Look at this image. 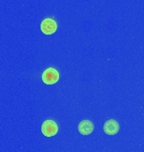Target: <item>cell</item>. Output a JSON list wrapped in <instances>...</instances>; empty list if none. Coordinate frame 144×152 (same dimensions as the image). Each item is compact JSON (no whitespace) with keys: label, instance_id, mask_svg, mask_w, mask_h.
<instances>
[{"label":"cell","instance_id":"1","mask_svg":"<svg viewBox=\"0 0 144 152\" xmlns=\"http://www.w3.org/2000/svg\"><path fill=\"white\" fill-rule=\"evenodd\" d=\"M42 81L46 85H54L59 80V73L54 68H48L42 73Z\"/></svg>","mask_w":144,"mask_h":152},{"label":"cell","instance_id":"2","mask_svg":"<svg viewBox=\"0 0 144 152\" xmlns=\"http://www.w3.org/2000/svg\"><path fill=\"white\" fill-rule=\"evenodd\" d=\"M57 24L53 19L46 18L41 23V31H42L43 34L47 36L52 35L57 31Z\"/></svg>","mask_w":144,"mask_h":152},{"label":"cell","instance_id":"3","mask_svg":"<svg viewBox=\"0 0 144 152\" xmlns=\"http://www.w3.org/2000/svg\"><path fill=\"white\" fill-rule=\"evenodd\" d=\"M41 132L46 137H52L58 132V126L53 120H46L41 125Z\"/></svg>","mask_w":144,"mask_h":152},{"label":"cell","instance_id":"4","mask_svg":"<svg viewBox=\"0 0 144 152\" xmlns=\"http://www.w3.org/2000/svg\"><path fill=\"white\" fill-rule=\"evenodd\" d=\"M120 130V125L117 121L115 119H110L104 124V132L107 135H115Z\"/></svg>","mask_w":144,"mask_h":152},{"label":"cell","instance_id":"5","mask_svg":"<svg viewBox=\"0 0 144 152\" xmlns=\"http://www.w3.org/2000/svg\"><path fill=\"white\" fill-rule=\"evenodd\" d=\"M78 129L82 135H89L95 129V126L89 120H83L79 123Z\"/></svg>","mask_w":144,"mask_h":152}]
</instances>
